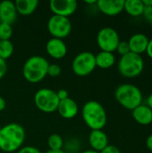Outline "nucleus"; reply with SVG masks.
Returning <instances> with one entry per match:
<instances>
[{
  "mask_svg": "<svg viewBox=\"0 0 152 153\" xmlns=\"http://www.w3.org/2000/svg\"><path fill=\"white\" fill-rule=\"evenodd\" d=\"M96 5L103 14L116 16L124 11L125 0H98Z\"/></svg>",
  "mask_w": 152,
  "mask_h": 153,
  "instance_id": "obj_11",
  "label": "nucleus"
},
{
  "mask_svg": "<svg viewBox=\"0 0 152 153\" xmlns=\"http://www.w3.org/2000/svg\"><path fill=\"white\" fill-rule=\"evenodd\" d=\"M46 50L47 55L56 60L63 59L67 54V47L63 39L51 38L46 44Z\"/></svg>",
  "mask_w": 152,
  "mask_h": 153,
  "instance_id": "obj_12",
  "label": "nucleus"
},
{
  "mask_svg": "<svg viewBox=\"0 0 152 153\" xmlns=\"http://www.w3.org/2000/svg\"><path fill=\"white\" fill-rule=\"evenodd\" d=\"M78 7V3L75 0H51L49 8L54 15L69 18L73 15Z\"/></svg>",
  "mask_w": 152,
  "mask_h": 153,
  "instance_id": "obj_10",
  "label": "nucleus"
},
{
  "mask_svg": "<svg viewBox=\"0 0 152 153\" xmlns=\"http://www.w3.org/2000/svg\"><path fill=\"white\" fill-rule=\"evenodd\" d=\"M82 117L85 125L92 130H102L107 125L105 108L97 100H89L82 108Z\"/></svg>",
  "mask_w": 152,
  "mask_h": 153,
  "instance_id": "obj_2",
  "label": "nucleus"
},
{
  "mask_svg": "<svg viewBox=\"0 0 152 153\" xmlns=\"http://www.w3.org/2000/svg\"><path fill=\"white\" fill-rule=\"evenodd\" d=\"M47 28L52 38L64 39L71 34L73 24L69 18L53 14L47 21Z\"/></svg>",
  "mask_w": 152,
  "mask_h": 153,
  "instance_id": "obj_8",
  "label": "nucleus"
},
{
  "mask_svg": "<svg viewBox=\"0 0 152 153\" xmlns=\"http://www.w3.org/2000/svg\"><path fill=\"white\" fill-rule=\"evenodd\" d=\"M18 14L29 16L32 14L39 5L38 0H16L14 2Z\"/></svg>",
  "mask_w": 152,
  "mask_h": 153,
  "instance_id": "obj_18",
  "label": "nucleus"
},
{
  "mask_svg": "<svg viewBox=\"0 0 152 153\" xmlns=\"http://www.w3.org/2000/svg\"><path fill=\"white\" fill-rule=\"evenodd\" d=\"M13 35L11 24L0 22V40H9Z\"/></svg>",
  "mask_w": 152,
  "mask_h": 153,
  "instance_id": "obj_23",
  "label": "nucleus"
},
{
  "mask_svg": "<svg viewBox=\"0 0 152 153\" xmlns=\"http://www.w3.org/2000/svg\"><path fill=\"white\" fill-rule=\"evenodd\" d=\"M116 51H117V53L123 56L128 53H130V48H129V44L127 41L125 40H120L119 44L117 45V48L116 49Z\"/></svg>",
  "mask_w": 152,
  "mask_h": 153,
  "instance_id": "obj_24",
  "label": "nucleus"
},
{
  "mask_svg": "<svg viewBox=\"0 0 152 153\" xmlns=\"http://www.w3.org/2000/svg\"><path fill=\"white\" fill-rule=\"evenodd\" d=\"M58 114L65 119L74 118L79 113V107L76 101L71 98H67L64 100H60L57 110Z\"/></svg>",
  "mask_w": 152,
  "mask_h": 153,
  "instance_id": "obj_13",
  "label": "nucleus"
},
{
  "mask_svg": "<svg viewBox=\"0 0 152 153\" xmlns=\"http://www.w3.org/2000/svg\"><path fill=\"white\" fill-rule=\"evenodd\" d=\"M117 68L123 76L134 78L142 73L144 69V61L142 56L130 52L120 57Z\"/></svg>",
  "mask_w": 152,
  "mask_h": 153,
  "instance_id": "obj_5",
  "label": "nucleus"
},
{
  "mask_svg": "<svg viewBox=\"0 0 152 153\" xmlns=\"http://www.w3.org/2000/svg\"><path fill=\"white\" fill-rule=\"evenodd\" d=\"M142 3H143L145 7L152 6V0H142Z\"/></svg>",
  "mask_w": 152,
  "mask_h": 153,
  "instance_id": "obj_36",
  "label": "nucleus"
},
{
  "mask_svg": "<svg viewBox=\"0 0 152 153\" xmlns=\"http://www.w3.org/2000/svg\"><path fill=\"white\" fill-rule=\"evenodd\" d=\"M133 119L142 126H149L152 123V109L147 105L141 104L133 110Z\"/></svg>",
  "mask_w": 152,
  "mask_h": 153,
  "instance_id": "obj_17",
  "label": "nucleus"
},
{
  "mask_svg": "<svg viewBox=\"0 0 152 153\" xmlns=\"http://www.w3.org/2000/svg\"><path fill=\"white\" fill-rule=\"evenodd\" d=\"M49 62L41 56L29 57L22 66V75L30 83H39L47 75Z\"/></svg>",
  "mask_w": 152,
  "mask_h": 153,
  "instance_id": "obj_3",
  "label": "nucleus"
},
{
  "mask_svg": "<svg viewBox=\"0 0 152 153\" xmlns=\"http://www.w3.org/2000/svg\"><path fill=\"white\" fill-rule=\"evenodd\" d=\"M61 67L56 64H49L47 69V75L50 77H57L61 74Z\"/></svg>",
  "mask_w": 152,
  "mask_h": 153,
  "instance_id": "obj_25",
  "label": "nucleus"
},
{
  "mask_svg": "<svg viewBox=\"0 0 152 153\" xmlns=\"http://www.w3.org/2000/svg\"><path fill=\"white\" fill-rule=\"evenodd\" d=\"M47 146L49 150L59 151V150H63V147L65 146V143L61 135H59L58 134H52L47 138Z\"/></svg>",
  "mask_w": 152,
  "mask_h": 153,
  "instance_id": "obj_22",
  "label": "nucleus"
},
{
  "mask_svg": "<svg viewBox=\"0 0 152 153\" xmlns=\"http://www.w3.org/2000/svg\"><path fill=\"white\" fill-rule=\"evenodd\" d=\"M95 55L90 51H83L74 56L72 61V70L77 76H87L96 69Z\"/></svg>",
  "mask_w": 152,
  "mask_h": 153,
  "instance_id": "obj_7",
  "label": "nucleus"
},
{
  "mask_svg": "<svg viewBox=\"0 0 152 153\" xmlns=\"http://www.w3.org/2000/svg\"><path fill=\"white\" fill-rule=\"evenodd\" d=\"M17 153H41V152L37 147L27 145V146H22V148H20L17 151Z\"/></svg>",
  "mask_w": 152,
  "mask_h": 153,
  "instance_id": "obj_26",
  "label": "nucleus"
},
{
  "mask_svg": "<svg viewBox=\"0 0 152 153\" xmlns=\"http://www.w3.org/2000/svg\"><path fill=\"white\" fill-rule=\"evenodd\" d=\"M34 104L39 110L44 113H53L57 110L59 100L56 91L48 88H41L34 94Z\"/></svg>",
  "mask_w": 152,
  "mask_h": 153,
  "instance_id": "obj_6",
  "label": "nucleus"
},
{
  "mask_svg": "<svg viewBox=\"0 0 152 153\" xmlns=\"http://www.w3.org/2000/svg\"><path fill=\"white\" fill-rule=\"evenodd\" d=\"M146 53H147L148 56L151 59H152V39H150V41H149V44H148V47L146 49Z\"/></svg>",
  "mask_w": 152,
  "mask_h": 153,
  "instance_id": "obj_32",
  "label": "nucleus"
},
{
  "mask_svg": "<svg viewBox=\"0 0 152 153\" xmlns=\"http://www.w3.org/2000/svg\"><path fill=\"white\" fill-rule=\"evenodd\" d=\"M84 3L85 4H97V1L96 0H92V1H84Z\"/></svg>",
  "mask_w": 152,
  "mask_h": 153,
  "instance_id": "obj_39",
  "label": "nucleus"
},
{
  "mask_svg": "<svg viewBox=\"0 0 152 153\" xmlns=\"http://www.w3.org/2000/svg\"><path fill=\"white\" fill-rule=\"evenodd\" d=\"M5 107H6V101L3 97L0 96V112L3 111L5 108Z\"/></svg>",
  "mask_w": 152,
  "mask_h": 153,
  "instance_id": "obj_34",
  "label": "nucleus"
},
{
  "mask_svg": "<svg viewBox=\"0 0 152 153\" xmlns=\"http://www.w3.org/2000/svg\"><path fill=\"white\" fill-rule=\"evenodd\" d=\"M1 128H2V126H1V124H0V130H1Z\"/></svg>",
  "mask_w": 152,
  "mask_h": 153,
  "instance_id": "obj_40",
  "label": "nucleus"
},
{
  "mask_svg": "<svg viewBox=\"0 0 152 153\" xmlns=\"http://www.w3.org/2000/svg\"><path fill=\"white\" fill-rule=\"evenodd\" d=\"M56 95H57V98H58L59 100H64L69 98L68 92H67V91L65 90V89H60V90H58V91H56Z\"/></svg>",
  "mask_w": 152,
  "mask_h": 153,
  "instance_id": "obj_31",
  "label": "nucleus"
},
{
  "mask_svg": "<svg viewBox=\"0 0 152 153\" xmlns=\"http://www.w3.org/2000/svg\"><path fill=\"white\" fill-rule=\"evenodd\" d=\"M145 6L142 0H125L124 10L133 17H139L143 14Z\"/></svg>",
  "mask_w": 152,
  "mask_h": 153,
  "instance_id": "obj_20",
  "label": "nucleus"
},
{
  "mask_svg": "<svg viewBox=\"0 0 152 153\" xmlns=\"http://www.w3.org/2000/svg\"><path fill=\"white\" fill-rule=\"evenodd\" d=\"M115 97L116 101L123 108L132 111L142 104L143 99L142 91L132 83H123L119 85L115 91Z\"/></svg>",
  "mask_w": 152,
  "mask_h": 153,
  "instance_id": "obj_4",
  "label": "nucleus"
},
{
  "mask_svg": "<svg viewBox=\"0 0 152 153\" xmlns=\"http://www.w3.org/2000/svg\"><path fill=\"white\" fill-rule=\"evenodd\" d=\"M142 15H143L144 19L147 21V22H149L150 24L152 25V6L145 7Z\"/></svg>",
  "mask_w": 152,
  "mask_h": 153,
  "instance_id": "obj_29",
  "label": "nucleus"
},
{
  "mask_svg": "<svg viewBox=\"0 0 152 153\" xmlns=\"http://www.w3.org/2000/svg\"><path fill=\"white\" fill-rule=\"evenodd\" d=\"M96 66L101 69H108L116 64V56L112 52L100 51L95 55Z\"/></svg>",
  "mask_w": 152,
  "mask_h": 153,
  "instance_id": "obj_19",
  "label": "nucleus"
},
{
  "mask_svg": "<svg viewBox=\"0 0 152 153\" xmlns=\"http://www.w3.org/2000/svg\"><path fill=\"white\" fill-rule=\"evenodd\" d=\"M75 145H80V143L76 139H71L65 143V148L68 152H72L73 150V152H76L78 148L75 147Z\"/></svg>",
  "mask_w": 152,
  "mask_h": 153,
  "instance_id": "obj_27",
  "label": "nucleus"
},
{
  "mask_svg": "<svg viewBox=\"0 0 152 153\" xmlns=\"http://www.w3.org/2000/svg\"><path fill=\"white\" fill-rule=\"evenodd\" d=\"M45 153H65V151H63V150H59V151H53V150H48V151H47Z\"/></svg>",
  "mask_w": 152,
  "mask_h": 153,
  "instance_id": "obj_37",
  "label": "nucleus"
},
{
  "mask_svg": "<svg viewBox=\"0 0 152 153\" xmlns=\"http://www.w3.org/2000/svg\"><path fill=\"white\" fill-rule=\"evenodd\" d=\"M146 146L151 152H152V134L148 136V138L146 140Z\"/></svg>",
  "mask_w": 152,
  "mask_h": 153,
  "instance_id": "obj_33",
  "label": "nucleus"
},
{
  "mask_svg": "<svg viewBox=\"0 0 152 153\" xmlns=\"http://www.w3.org/2000/svg\"><path fill=\"white\" fill-rule=\"evenodd\" d=\"M147 106L152 109V93L148 97V99H147Z\"/></svg>",
  "mask_w": 152,
  "mask_h": 153,
  "instance_id": "obj_35",
  "label": "nucleus"
},
{
  "mask_svg": "<svg viewBox=\"0 0 152 153\" xmlns=\"http://www.w3.org/2000/svg\"><path fill=\"white\" fill-rule=\"evenodd\" d=\"M99 153H121V152L116 146L108 144L105 149H103Z\"/></svg>",
  "mask_w": 152,
  "mask_h": 153,
  "instance_id": "obj_30",
  "label": "nucleus"
},
{
  "mask_svg": "<svg viewBox=\"0 0 152 153\" xmlns=\"http://www.w3.org/2000/svg\"><path fill=\"white\" fill-rule=\"evenodd\" d=\"M149 41H150V39L143 33H135V34H133L129 39V40L127 41L128 44H129L130 52L141 56L142 53L146 52Z\"/></svg>",
  "mask_w": 152,
  "mask_h": 153,
  "instance_id": "obj_15",
  "label": "nucleus"
},
{
  "mask_svg": "<svg viewBox=\"0 0 152 153\" xmlns=\"http://www.w3.org/2000/svg\"><path fill=\"white\" fill-rule=\"evenodd\" d=\"M17 15L18 13L14 2L10 0L0 2V22H4L12 25L15 22Z\"/></svg>",
  "mask_w": 152,
  "mask_h": 153,
  "instance_id": "obj_14",
  "label": "nucleus"
},
{
  "mask_svg": "<svg viewBox=\"0 0 152 153\" xmlns=\"http://www.w3.org/2000/svg\"><path fill=\"white\" fill-rule=\"evenodd\" d=\"M13 51H14V47L10 39L0 40V58L6 61L12 56Z\"/></svg>",
  "mask_w": 152,
  "mask_h": 153,
  "instance_id": "obj_21",
  "label": "nucleus"
},
{
  "mask_svg": "<svg viewBox=\"0 0 152 153\" xmlns=\"http://www.w3.org/2000/svg\"><path fill=\"white\" fill-rule=\"evenodd\" d=\"M7 70H8V65L6 64V61L0 58V80H2L4 77V75L7 73Z\"/></svg>",
  "mask_w": 152,
  "mask_h": 153,
  "instance_id": "obj_28",
  "label": "nucleus"
},
{
  "mask_svg": "<svg viewBox=\"0 0 152 153\" xmlns=\"http://www.w3.org/2000/svg\"><path fill=\"white\" fill-rule=\"evenodd\" d=\"M82 153H99V152H96L92 149H89V150H86V151H83Z\"/></svg>",
  "mask_w": 152,
  "mask_h": 153,
  "instance_id": "obj_38",
  "label": "nucleus"
},
{
  "mask_svg": "<svg viewBox=\"0 0 152 153\" xmlns=\"http://www.w3.org/2000/svg\"><path fill=\"white\" fill-rule=\"evenodd\" d=\"M119 42V34L112 27H104L97 34V44L101 51L114 53Z\"/></svg>",
  "mask_w": 152,
  "mask_h": 153,
  "instance_id": "obj_9",
  "label": "nucleus"
},
{
  "mask_svg": "<svg viewBox=\"0 0 152 153\" xmlns=\"http://www.w3.org/2000/svg\"><path fill=\"white\" fill-rule=\"evenodd\" d=\"M25 130L18 123H9L0 130V150L4 152H17L25 141Z\"/></svg>",
  "mask_w": 152,
  "mask_h": 153,
  "instance_id": "obj_1",
  "label": "nucleus"
},
{
  "mask_svg": "<svg viewBox=\"0 0 152 153\" xmlns=\"http://www.w3.org/2000/svg\"><path fill=\"white\" fill-rule=\"evenodd\" d=\"M89 143L92 150L100 152L108 145V137L102 130H92L89 134Z\"/></svg>",
  "mask_w": 152,
  "mask_h": 153,
  "instance_id": "obj_16",
  "label": "nucleus"
}]
</instances>
